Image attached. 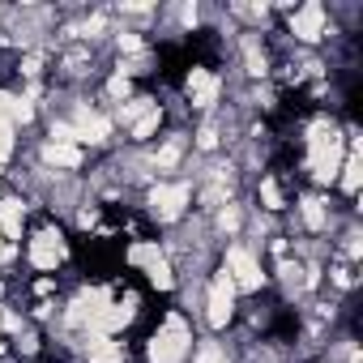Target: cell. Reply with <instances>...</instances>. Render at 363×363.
<instances>
[{
    "instance_id": "obj_17",
    "label": "cell",
    "mask_w": 363,
    "mask_h": 363,
    "mask_svg": "<svg viewBox=\"0 0 363 363\" xmlns=\"http://www.w3.org/2000/svg\"><path fill=\"white\" fill-rule=\"evenodd\" d=\"M244 56H248V73L265 77V52H261L257 43H244Z\"/></svg>"
},
{
    "instance_id": "obj_7",
    "label": "cell",
    "mask_w": 363,
    "mask_h": 363,
    "mask_svg": "<svg viewBox=\"0 0 363 363\" xmlns=\"http://www.w3.org/2000/svg\"><path fill=\"white\" fill-rule=\"evenodd\" d=\"M73 141H90V145H99V141H107V133H111V120L107 116H99V111H90V107H82L77 116H73Z\"/></svg>"
},
{
    "instance_id": "obj_21",
    "label": "cell",
    "mask_w": 363,
    "mask_h": 363,
    "mask_svg": "<svg viewBox=\"0 0 363 363\" xmlns=\"http://www.w3.org/2000/svg\"><path fill=\"white\" fill-rule=\"evenodd\" d=\"M150 107H154V103H150V99H133V103H128V107H124V120H133V124H137V120H141V116H145V111H150Z\"/></svg>"
},
{
    "instance_id": "obj_30",
    "label": "cell",
    "mask_w": 363,
    "mask_h": 363,
    "mask_svg": "<svg viewBox=\"0 0 363 363\" xmlns=\"http://www.w3.org/2000/svg\"><path fill=\"white\" fill-rule=\"evenodd\" d=\"M346 363H359V350H350V359H346Z\"/></svg>"
},
{
    "instance_id": "obj_18",
    "label": "cell",
    "mask_w": 363,
    "mask_h": 363,
    "mask_svg": "<svg viewBox=\"0 0 363 363\" xmlns=\"http://www.w3.org/2000/svg\"><path fill=\"white\" fill-rule=\"evenodd\" d=\"M179 154H184V141H167V145L158 150V167H175Z\"/></svg>"
},
{
    "instance_id": "obj_26",
    "label": "cell",
    "mask_w": 363,
    "mask_h": 363,
    "mask_svg": "<svg viewBox=\"0 0 363 363\" xmlns=\"http://www.w3.org/2000/svg\"><path fill=\"white\" fill-rule=\"evenodd\" d=\"M107 90H111L116 99H124V94H128V77H124V73H120V77H111V86H107Z\"/></svg>"
},
{
    "instance_id": "obj_22",
    "label": "cell",
    "mask_w": 363,
    "mask_h": 363,
    "mask_svg": "<svg viewBox=\"0 0 363 363\" xmlns=\"http://www.w3.org/2000/svg\"><path fill=\"white\" fill-rule=\"evenodd\" d=\"M197 363H227V354L210 342V346H201V350H197Z\"/></svg>"
},
{
    "instance_id": "obj_6",
    "label": "cell",
    "mask_w": 363,
    "mask_h": 363,
    "mask_svg": "<svg viewBox=\"0 0 363 363\" xmlns=\"http://www.w3.org/2000/svg\"><path fill=\"white\" fill-rule=\"evenodd\" d=\"M30 261H35V269H56V265L65 261V240H60V231H39V235L30 240Z\"/></svg>"
},
{
    "instance_id": "obj_5",
    "label": "cell",
    "mask_w": 363,
    "mask_h": 363,
    "mask_svg": "<svg viewBox=\"0 0 363 363\" xmlns=\"http://www.w3.org/2000/svg\"><path fill=\"white\" fill-rule=\"evenodd\" d=\"M231 312H235V282L227 278V269L210 282V325L214 329H223L227 320H231Z\"/></svg>"
},
{
    "instance_id": "obj_31",
    "label": "cell",
    "mask_w": 363,
    "mask_h": 363,
    "mask_svg": "<svg viewBox=\"0 0 363 363\" xmlns=\"http://www.w3.org/2000/svg\"><path fill=\"white\" fill-rule=\"evenodd\" d=\"M0 346H5V342H0Z\"/></svg>"
},
{
    "instance_id": "obj_28",
    "label": "cell",
    "mask_w": 363,
    "mask_h": 363,
    "mask_svg": "<svg viewBox=\"0 0 363 363\" xmlns=\"http://www.w3.org/2000/svg\"><path fill=\"white\" fill-rule=\"evenodd\" d=\"M9 111H13V94L0 90V120H9Z\"/></svg>"
},
{
    "instance_id": "obj_29",
    "label": "cell",
    "mask_w": 363,
    "mask_h": 363,
    "mask_svg": "<svg viewBox=\"0 0 363 363\" xmlns=\"http://www.w3.org/2000/svg\"><path fill=\"white\" fill-rule=\"evenodd\" d=\"M5 257H13V244H5V240H0V261H5Z\"/></svg>"
},
{
    "instance_id": "obj_12",
    "label": "cell",
    "mask_w": 363,
    "mask_h": 363,
    "mask_svg": "<svg viewBox=\"0 0 363 363\" xmlns=\"http://www.w3.org/2000/svg\"><path fill=\"white\" fill-rule=\"evenodd\" d=\"M43 158H48L52 167H77V162H82V150H77V145H60V141H48V145H43Z\"/></svg>"
},
{
    "instance_id": "obj_24",
    "label": "cell",
    "mask_w": 363,
    "mask_h": 363,
    "mask_svg": "<svg viewBox=\"0 0 363 363\" xmlns=\"http://www.w3.org/2000/svg\"><path fill=\"white\" fill-rule=\"evenodd\" d=\"M197 145H201V150H214V145H218V128H214V124H206V128L197 133Z\"/></svg>"
},
{
    "instance_id": "obj_27",
    "label": "cell",
    "mask_w": 363,
    "mask_h": 363,
    "mask_svg": "<svg viewBox=\"0 0 363 363\" xmlns=\"http://www.w3.org/2000/svg\"><path fill=\"white\" fill-rule=\"evenodd\" d=\"M120 52H141V39L137 35H120Z\"/></svg>"
},
{
    "instance_id": "obj_3",
    "label": "cell",
    "mask_w": 363,
    "mask_h": 363,
    "mask_svg": "<svg viewBox=\"0 0 363 363\" xmlns=\"http://www.w3.org/2000/svg\"><path fill=\"white\" fill-rule=\"evenodd\" d=\"M227 278L240 286V291H257L261 286V265H257V257L248 252V248H227Z\"/></svg>"
},
{
    "instance_id": "obj_25",
    "label": "cell",
    "mask_w": 363,
    "mask_h": 363,
    "mask_svg": "<svg viewBox=\"0 0 363 363\" xmlns=\"http://www.w3.org/2000/svg\"><path fill=\"white\" fill-rule=\"evenodd\" d=\"M218 223H223V231H235V227H240V210H235V206H227V210L218 214Z\"/></svg>"
},
{
    "instance_id": "obj_13",
    "label": "cell",
    "mask_w": 363,
    "mask_h": 363,
    "mask_svg": "<svg viewBox=\"0 0 363 363\" xmlns=\"http://www.w3.org/2000/svg\"><path fill=\"white\" fill-rule=\"evenodd\" d=\"M359 179H363V162H359V154H350L346 167H342V189L346 193H359Z\"/></svg>"
},
{
    "instance_id": "obj_1",
    "label": "cell",
    "mask_w": 363,
    "mask_h": 363,
    "mask_svg": "<svg viewBox=\"0 0 363 363\" xmlns=\"http://www.w3.org/2000/svg\"><path fill=\"white\" fill-rule=\"evenodd\" d=\"M308 162H312V175L316 179H333L342 171V137L333 124H312L308 133Z\"/></svg>"
},
{
    "instance_id": "obj_23",
    "label": "cell",
    "mask_w": 363,
    "mask_h": 363,
    "mask_svg": "<svg viewBox=\"0 0 363 363\" xmlns=\"http://www.w3.org/2000/svg\"><path fill=\"white\" fill-rule=\"evenodd\" d=\"M9 150H13V128L9 120H0V158H9Z\"/></svg>"
},
{
    "instance_id": "obj_16",
    "label": "cell",
    "mask_w": 363,
    "mask_h": 363,
    "mask_svg": "<svg viewBox=\"0 0 363 363\" xmlns=\"http://www.w3.org/2000/svg\"><path fill=\"white\" fill-rule=\"evenodd\" d=\"M154 128H158V107H150V111H145V116H141V120L133 124V137H137V141H145V137H150Z\"/></svg>"
},
{
    "instance_id": "obj_20",
    "label": "cell",
    "mask_w": 363,
    "mask_h": 363,
    "mask_svg": "<svg viewBox=\"0 0 363 363\" xmlns=\"http://www.w3.org/2000/svg\"><path fill=\"white\" fill-rule=\"evenodd\" d=\"M261 201H265L269 210H282V193H278L274 179H265V184H261Z\"/></svg>"
},
{
    "instance_id": "obj_9",
    "label": "cell",
    "mask_w": 363,
    "mask_h": 363,
    "mask_svg": "<svg viewBox=\"0 0 363 363\" xmlns=\"http://www.w3.org/2000/svg\"><path fill=\"white\" fill-rule=\"evenodd\" d=\"M189 94H193L197 107H210V103L218 99V77L206 73V69H193V73H189Z\"/></svg>"
},
{
    "instance_id": "obj_4",
    "label": "cell",
    "mask_w": 363,
    "mask_h": 363,
    "mask_svg": "<svg viewBox=\"0 0 363 363\" xmlns=\"http://www.w3.org/2000/svg\"><path fill=\"white\" fill-rule=\"evenodd\" d=\"M184 206H189V184H158V189L150 193V210H154V218H162V223L179 218V214H184Z\"/></svg>"
},
{
    "instance_id": "obj_10",
    "label": "cell",
    "mask_w": 363,
    "mask_h": 363,
    "mask_svg": "<svg viewBox=\"0 0 363 363\" xmlns=\"http://www.w3.org/2000/svg\"><path fill=\"white\" fill-rule=\"evenodd\" d=\"M0 231H5L9 240L22 235V201H13V197L0 201Z\"/></svg>"
},
{
    "instance_id": "obj_11",
    "label": "cell",
    "mask_w": 363,
    "mask_h": 363,
    "mask_svg": "<svg viewBox=\"0 0 363 363\" xmlns=\"http://www.w3.org/2000/svg\"><path fill=\"white\" fill-rule=\"evenodd\" d=\"M86 354H90V363H120V342H111V337L94 333V337H90V346H86Z\"/></svg>"
},
{
    "instance_id": "obj_2",
    "label": "cell",
    "mask_w": 363,
    "mask_h": 363,
    "mask_svg": "<svg viewBox=\"0 0 363 363\" xmlns=\"http://www.w3.org/2000/svg\"><path fill=\"white\" fill-rule=\"evenodd\" d=\"M189 342H193L189 325L179 320V316H171V320L150 337V363H179V359H184V350H189Z\"/></svg>"
},
{
    "instance_id": "obj_14",
    "label": "cell",
    "mask_w": 363,
    "mask_h": 363,
    "mask_svg": "<svg viewBox=\"0 0 363 363\" xmlns=\"http://www.w3.org/2000/svg\"><path fill=\"white\" fill-rule=\"evenodd\" d=\"M303 223H308L312 231H320V227H325V206H320L316 197H308V201H303Z\"/></svg>"
},
{
    "instance_id": "obj_8",
    "label": "cell",
    "mask_w": 363,
    "mask_h": 363,
    "mask_svg": "<svg viewBox=\"0 0 363 363\" xmlns=\"http://www.w3.org/2000/svg\"><path fill=\"white\" fill-rule=\"evenodd\" d=\"M291 35H295V39H303V43H312V39H320V35H325V9L316 5V0H312V5H303V9L291 18Z\"/></svg>"
},
{
    "instance_id": "obj_19",
    "label": "cell",
    "mask_w": 363,
    "mask_h": 363,
    "mask_svg": "<svg viewBox=\"0 0 363 363\" xmlns=\"http://www.w3.org/2000/svg\"><path fill=\"white\" fill-rule=\"evenodd\" d=\"M128 261H133V265H150V261H158V248H154V244H137V248L128 252Z\"/></svg>"
},
{
    "instance_id": "obj_15",
    "label": "cell",
    "mask_w": 363,
    "mask_h": 363,
    "mask_svg": "<svg viewBox=\"0 0 363 363\" xmlns=\"http://www.w3.org/2000/svg\"><path fill=\"white\" fill-rule=\"evenodd\" d=\"M145 274H150V282H154L158 291H167V286H171V269H167V261H162V257H158V261H150V265H145Z\"/></svg>"
}]
</instances>
